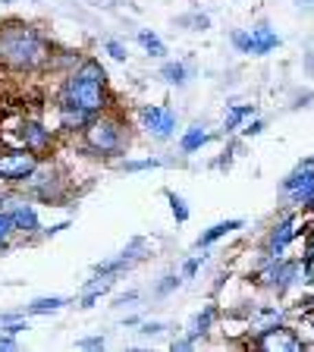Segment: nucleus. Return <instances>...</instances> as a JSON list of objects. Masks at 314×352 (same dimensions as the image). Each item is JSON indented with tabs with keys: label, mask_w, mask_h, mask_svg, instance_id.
<instances>
[{
	"label": "nucleus",
	"mask_w": 314,
	"mask_h": 352,
	"mask_svg": "<svg viewBox=\"0 0 314 352\" xmlns=\"http://www.w3.org/2000/svg\"><path fill=\"white\" fill-rule=\"evenodd\" d=\"M51 44L35 25L19 19L0 22V66L13 73H38L51 63Z\"/></svg>",
	"instance_id": "nucleus-1"
},
{
	"label": "nucleus",
	"mask_w": 314,
	"mask_h": 352,
	"mask_svg": "<svg viewBox=\"0 0 314 352\" xmlns=\"http://www.w3.org/2000/svg\"><path fill=\"white\" fill-rule=\"evenodd\" d=\"M60 101L76 104V107L88 110L91 117L104 113L107 104H110V98H107V73H104V66L98 63L95 57L82 60L73 73L66 76L63 91H60Z\"/></svg>",
	"instance_id": "nucleus-2"
},
{
	"label": "nucleus",
	"mask_w": 314,
	"mask_h": 352,
	"mask_svg": "<svg viewBox=\"0 0 314 352\" xmlns=\"http://www.w3.org/2000/svg\"><path fill=\"white\" fill-rule=\"evenodd\" d=\"M82 139H85V151L88 154L113 157V154H123L129 135H126V123L120 117L98 113V117H91V123L82 129Z\"/></svg>",
	"instance_id": "nucleus-3"
},
{
	"label": "nucleus",
	"mask_w": 314,
	"mask_h": 352,
	"mask_svg": "<svg viewBox=\"0 0 314 352\" xmlns=\"http://www.w3.org/2000/svg\"><path fill=\"white\" fill-rule=\"evenodd\" d=\"M41 164V154L29 151V148H10V151H0V179L10 186L25 183L32 173Z\"/></svg>",
	"instance_id": "nucleus-4"
},
{
	"label": "nucleus",
	"mask_w": 314,
	"mask_h": 352,
	"mask_svg": "<svg viewBox=\"0 0 314 352\" xmlns=\"http://www.w3.org/2000/svg\"><path fill=\"white\" fill-rule=\"evenodd\" d=\"M139 120H142V126L148 129V135H154L157 142L173 139L176 123H179V117H176V110L170 107V104H142Z\"/></svg>",
	"instance_id": "nucleus-5"
},
{
	"label": "nucleus",
	"mask_w": 314,
	"mask_h": 352,
	"mask_svg": "<svg viewBox=\"0 0 314 352\" xmlns=\"http://www.w3.org/2000/svg\"><path fill=\"white\" fill-rule=\"evenodd\" d=\"M251 346L267 349V352H299V349H305L302 337L293 327H286V324H264L255 337H251Z\"/></svg>",
	"instance_id": "nucleus-6"
},
{
	"label": "nucleus",
	"mask_w": 314,
	"mask_h": 352,
	"mask_svg": "<svg viewBox=\"0 0 314 352\" xmlns=\"http://www.w3.org/2000/svg\"><path fill=\"white\" fill-rule=\"evenodd\" d=\"M311 189H314V167H305V164H299V167L280 183V192H283L295 208H308Z\"/></svg>",
	"instance_id": "nucleus-7"
},
{
	"label": "nucleus",
	"mask_w": 314,
	"mask_h": 352,
	"mask_svg": "<svg viewBox=\"0 0 314 352\" xmlns=\"http://www.w3.org/2000/svg\"><path fill=\"white\" fill-rule=\"evenodd\" d=\"M16 139H19L22 148H29V151L35 154H44L54 148V129H47V126L41 123V120H19V126H16Z\"/></svg>",
	"instance_id": "nucleus-8"
},
{
	"label": "nucleus",
	"mask_w": 314,
	"mask_h": 352,
	"mask_svg": "<svg viewBox=\"0 0 314 352\" xmlns=\"http://www.w3.org/2000/svg\"><path fill=\"white\" fill-rule=\"evenodd\" d=\"M295 236H299V217H295V214H286L277 227L271 230V236H267V245H264V261L261 264H267L271 258H283L286 245H289Z\"/></svg>",
	"instance_id": "nucleus-9"
},
{
	"label": "nucleus",
	"mask_w": 314,
	"mask_h": 352,
	"mask_svg": "<svg viewBox=\"0 0 314 352\" xmlns=\"http://www.w3.org/2000/svg\"><path fill=\"white\" fill-rule=\"evenodd\" d=\"M280 44H283V38H280L267 22H258L255 29H249V47H245V54H251V57H267L271 51H277Z\"/></svg>",
	"instance_id": "nucleus-10"
},
{
	"label": "nucleus",
	"mask_w": 314,
	"mask_h": 352,
	"mask_svg": "<svg viewBox=\"0 0 314 352\" xmlns=\"http://www.w3.org/2000/svg\"><path fill=\"white\" fill-rule=\"evenodd\" d=\"M10 220H13L16 233H25V236H35L38 230H41V220H38V211L35 205H29L25 198L22 201H16V205H10Z\"/></svg>",
	"instance_id": "nucleus-11"
},
{
	"label": "nucleus",
	"mask_w": 314,
	"mask_h": 352,
	"mask_svg": "<svg viewBox=\"0 0 314 352\" xmlns=\"http://www.w3.org/2000/svg\"><path fill=\"white\" fill-rule=\"evenodd\" d=\"M57 113H60V129H66V132H82L91 123V113H88V110L76 107V104H66V101L57 104Z\"/></svg>",
	"instance_id": "nucleus-12"
},
{
	"label": "nucleus",
	"mask_w": 314,
	"mask_h": 352,
	"mask_svg": "<svg viewBox=\"0 0 314 352\" xmlns=\"http://www.w3.org/2000/svg\"><path fill=\"white\" fill-rule=\"evenodd\" d=\"M214 321H217V305H214V302H208V305L201 308L195 318H192L189 330H186V337H189L192 343H198L201 337H208V330L214 327Z\"/></svg>",
	"instance_id": "nucleus-13"
},
{
	"label": "nucleus",
	"mask_w": 314,
	"mask_h": 352,
	"mask_svg": "<svg viewBox=\"0 0 314 352\" xmlns=\"http://www.w3.org/2000/svg\"><path fill=\"white\" fill-rule=\"evenodd\" d=\"M236 230H242V220L233 217V220H220V223H214V227H208L205 233L195 239V249H208V245H214L217 239H223V236L236 233Z\"/></svg>",
	"instance_id": "nucleus-14"
},
{
	"label": "nucleus",
	"mask_w": 314,
	"mask_h": 352,
	"mask_svg": "<svg viewBox=\"0 0 314 352\" xmlns=\"http://www.w3.org/2000/svg\"><path fill=\"white\" fill-rule=\"evenodd\" d=\"M113 283H117V277H98V274H95V280H88V283L82 286L79 308H91L104 293H110V289H113Z\"/></svg>",
	"instance_id": "nucleus-15"
},
{
	"label": "nucleus",
	"mask_w": 314,
	"mask_h": 352,
	"mask_svg": "<svg viewBox=\"0 0 314 352\" xmlns=\"http://www.w3.org/2000/svg\"><path fill=\"white\" fill-rule=\"evenodd\" d=\"M211 142V132L205 129V126H189V129L183 132V139H179V151L183 154H195V151H201V148Z\"/></svg>",
	"instance_id": "nucleus-16"
},
{
	"label": "nucleus",
	"mask_w": 314,
	"mask_h": 352,
	"mask_svg": "<svg viewBox=\"0 0 314 352\" xmlns=\"http://www.w3.org/2000/svg\"><path fill=\"white\" fill-rule=\"evenodd\" d=\"M161 79L167 82V85L183 88L186 82H189V66H186L183 60H167V63L161 66Z\"/></svg>",
	"instance_id": "nucleus-17"
},
{
	"label": "nucleus",
	"mask_w": 314,
	"mask_h": 352,
	"mask_svg": "<svg viewBox=\"0 0 314 352\" xmlns=\"http://www.w3.org/2000/svg\"><path fill=\"white\" fill-rule=\"evenodd\" d=\"M251 117H255V104H233V107H227V113H223V129L236 132L242 126V120H251Z\"/></svg>",
	"instance_id": "nucleus-18"
},
{
	"label": "nucleus",
	"mask_w": 314,
	"mask_h": 352,
	"mask_svg": "<svg viewBox=\"0 0 314 352\" xmlns=\"http://www.w3.org/2000/svg\"><path fill=\"white\" fill-rule=\"evenodd\" d=\"M69 305V299H63V296H44V299H35L29 302V315H51V311H60V308Z\"/></svg>",
	"instance_id": "nucleus-19"
},
{
	"label": "nucleus",
	"mask_w": 314,
	"mask_h": 352,
	"mask_svg": "<svg viewBox=\"0 0 314 352\" xmlns=\"http://www.w3.org/2000/svg\"><path fill=\"white\" fill-rule=\"evenodd\" d=\"M135 38H139V44H142V47H145L148 54H151V57H167V44H164L161 38L154 35V32L142 29V32H139V35H135Z\"/></svg>",
	"instance_id": "nucleus-20"
},
{
	"label": "nucleus",
	"mask_w": 314,
	"mask_h": 352,
	"mask_svg": "<svg viewBox=\"0 0 314 352\" xmlns=\"http://www.w3.org/2000/svg\"><path fill=\"white\" fill-rule=\"evenodd\" d=\"M164 195H167V201H170V211H173L176 223H186V220H189V205H186V198L176 195L173 189H164Z\"/></svg>",
	"instance_id": "nucleus-21"
},
{
	"label": "nucleus",
	"mask_w": 314,
	"mask_h": 352,
	"mask_svg": "<svg viewBox=\"0 0 314 352\" xmlns=\"http://www.w3.org/2000/svg\"><path fill=\"white\" fill-rule=\"evenodd\" d=\"M176 25H183V29H192V32H205V29H211V16H205V13H189V16H179V19H176Z\"/></svg>",
	"instance_id": "nucleus-22"
},
{
	"label": "nucleus",
	"mask_w": 314,
	"mask_h": 352,
	"mask_svg": "<svg viewBox=\"0 0 314 352\" xmlns=\"http://www.w3.org/2000/svg\"><path fill=\"white\" fill-rule=\"evenodd\" d=\"M179 286H183V277H179V274H164V277H161V283L154 286V296H157V299H164V296L176 293Z\"/></svg>",
	"instance_id": "nucleus-23"
},
{
	"label": "nucleus",
	"mask_w": 314,
	"mask_h": 352,
	"mask_svg": "<svg viewBox=\"0 0 314 352\" xmlns=\"http://www.w3.org/2000/svg\"><path fill=\"white\" fill-rule=\"evenodd\" d=\"M13 233H16V227H13V220H10V214L0 211V249H7Z\"/></svg>",
	"instance_id": "nucleus-24"
},
{
	"label": "nucleus",
	"mask_w": 314,
	"mask_h": 352,
	"mask_svg": "<svg viewBox=\"0 0 314 352\" xmlns=\"http://www.w3.org/2000/svg\"><path fill=\"white\" fill-rule=\"evenodd\" d=\"M104 51H107L113 60H120V63H123V60H129V51H126V44L117 41V38H107V41H104Z\"/></svg>",
	"instance_id": "nucleus-25"
},
{
	"label": "nucleus",
	"mask_w": 314,
	"mask_h": 352,
	"mask_svg": "<svg viewBox=\"0 0 314 352\" xmlns=\"http://www.w3.org/2000/svg\"><path fill=\"white\" fill-rule=\"evenodd\" d=\"M154 167H161L157 157H145V161H123L126 173H142V170H154Z\"/></svg>",
	"instance_id": "nucleus-26"
},
{
	"label": "nucleus",
	"mask_w": 314,
	"mask_h": 352,
	"mask_svg": "<svg viewBox=\"0 0 314 352\" xmlns=\"http://www.w3.org/2000/svg\"><path fill=\"white\" fill-rule=\"evenodd\" d=\"M205 264H208V255H192L189 261L183 264V277H195V274L201 271Z\"/></svg>",
	"instance_id": "nucleus-27"
},
{
	"label": "nucleus",
	"mask_w": 314,
	"mask_h": 352,
	"mask_svg": "<svg viewBox=\"0 0 314 352\" xmlns=\"http://www.w3.org/2000/svg\"><path fill=\"white\" fill-rule=\"evenodd\" d=\"M229 41H233V47H236L239 54H245V47H249V32H245V29L233 32V35H229Z\"/></svg>",
	"instance_id": "nucleus-28"
},
{
	"label": "nucleus",
	"mask_w": 314,
	"mask_h": 352,
	"mask_svg": "<svg viewBox=\"0 0 314 352\" xmlns=\"http://www.w3.org/2000/svg\"><path fill=\"white\" fill-rule=\"evenodd\" d=\"M76 346H79V349H104V346H107V337H85Z\"/></svg>",
	"instance_id": "nucleus-29"
},
{
	"label": "nucleus",
	"mask_w": 314,
	"mask_h": 352,
	"mask_svg": "<svg viewBox=\"0 0 314 352\" xmlns=\"http://www.w3.org/2000/svg\"><path fill=\"white\" fill-rule=\"evenodd\" d=\"M242 135H249V139H251V135H261V132H264V120H249V123H245V126H242Z\"/></svg>",
	"instance_id": "nucleus-30"
},
{
	"label": "nucleus",
	"mask_w": 314,
	"mask_h": 352,
	"mask_svg": "<svg viewBox=\"0 0 314 352\" xmlns=\"http://www.w3.org/2000/svg\"><path fill=\"white\" fill-rule=\"evenodd\" d=\"M164 330L167 327H164L161 321H145L142 324V333H145V337H157V333H164Z\"/></svg>",
	"instance_id": "nucleus-31"
},
{
	"label": "nucleus",
	"mask_w": 314,
	"mask_h": 352,
	"mask_svg": "<svg viewBox=\"0 0 314 352\" xmlns=\"http://www.w3.org/2000/svg\"><path fill=\"white\" fill-rule=\"evenodd\" d=\"M139 299V289H129V293H123V296H117V299H113V305L117 308H123V305H132V302Z\"/></svg>",
	"instance_id": "nucleus-32"
},
{
	"label": "nucleus",
	"mask_w": 314,
	"mask_h": 352,
	"mask_svg": "<svg viewBox=\"0 0 314 352\" xmlns=\"http://www.w3.org/2000/svg\"><path fill=\"white\" fill-rule=\"evenodd\" d=\"M192 346H195V343H192L189 337H183V340H173V343H170V349H173V352H186V349H192Z\"/></svg>",
	"instance_id": "nucleus-33"
},
{
	"label": "nucleus",
	"mask_w": 314,
	"mask_h": 352,
	"mask_svg": "<svg viewBox=\"0 0 314 352\" xmlns=\"http://www.w3.org/2000/svg\"><path fill=\"white\" fill-rule=\"evenodd\" d=\"M0 349H16V337H7V333H0Z\"/></svg>",
	"instance_id": "nucleus-34"
},
{
	"label": "nucleus",
	"mask_w": 314,
	"mask_h": 352,
	"mask_svg": "<svg viewBox=\"0 0 314 352\" xmlns=\"http://www.w3.org/2000/svg\"><path fill=\"white\" fill-rule=\"evenodd\" d=\"M305 63H308V73H314V54H308Z\"/></svg>",
	"instance_id": "nucleus-35"
},
{
	"label": "nucleus",
	"mask_w": 314,
	"mask_h": 352,
	"mask_svg": "<svg viewBox=\"0 0 314 352\" xmlns=\"http://www.w3.org/2000/svg\"><path fill=\"white\" fill-rule=\"evenodd\" d=\"M299 7H314V0H295Z\"/></svg>",
	"instance_id": "nucleus-36"
},
{
	"label": "nucleus",
	"mask_w": 314,
	"mask_h": 352,
	"mask_svg": "<svg viewBox=\"0 0 314 352\" xmlns=\"http://www.w3.org/2000/svg\"><path fill=\"white\" fill-rule=\"evenodd\" d=\"M302 164H305V167H314V154H311V157H308V161H302Z\"/></svg>",
	"instance_id": "nucleus-37"
},
{
	"label": "nucleus",
	"mask_w": 314,
	"mask_h": 352,
	"mask_svg": "<svg viewBox=\"0 0 314 352\" xmlns=\"http://www.w3.org/2000/svg\"><path fill=\"white\" fill-rule=\"evenodd\" d=\"M308 208H314V189H311V198H308Z\"/></svg>",
	"instance_id": "nucleus-38"
},
{
	"label": "nucleus",
	"mask_w": 314,
	"mask_h": 352,
	"mask_svg": "<svg viewBox=\"0 0 314 352\" xmlns=\"http://www.w3.org/2000/svg\"><path fill=\"white\" fill-rule=\"evenodd\" d=\"M0 3H19V0H0Z\"/></svg>",
	"instance_id": "nucleus-39"
}]
</instances>
